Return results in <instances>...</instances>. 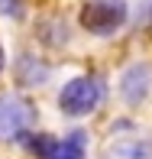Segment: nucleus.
I'll use <instances>...</instances> for the list:
<instances>
[{"label":"nucleus","instance_id":"0eeeda50","mask_svg":"<svg viewBox=\"0 0 152 159\" xmlns=\"http://www.w3.org/2000/svg\"><path fill=\"white\" fill-rule=\"evenodd\" d=\"M3 59H7V55H3V46H0V71H3Z\"/></svg>","mask_w":152,"mask_h":159},{"label":"nucleus","instance_id":"423d86ee","mask_svg":"<svg viewBox=\"0 0 152 159\" xmlns=\"http://www.w3.org/2000/svg\"><path fill=\"white\" fill-rule=\"evenodd\" d=\"M29 149H33L36 156H42V159H49V156H52V149H55V140H49L46 133H36L33 140H29Z\"/></svg>","mask_w":152,"mask_h":159},{"label":"nucleus","instance_id":"f03ea898","mask_svg":"<svg viewBox=\"0 0 152 159\" xmlns=\"http://www.w3.org/2000/svg\"><path fill=\"white\" fill-rule=\"evenodd\" d=\"M100 101V84L94 78H75L62 88V98H59V107L65 114H91Z\"/></svg>","mask_w":152,"mask_h":159},{"label":"nucleus","instance_id":"f257e3e1","mask_svg":"<svg viewBox=\"0 0 152 159\" xmlns=\"http://www.w3.org/2000/svg\"><path fill=\"white\" fill-rule=\"evenodd\" d=\"M126 20V3L123 0H91L81 10V26L94 36H110Z\"/></svg>","mask_w":152,"mask_h":159},{"label":"nucleus","instance_id":"20e7f679","mask_svg":"<svg viewBox=\"0 0 152 159\" xmlns=\"http://www.w3.org/2000/svg\"><path fill=\"white\" fill-rule=\"evenodd\" d=\"M49 159H84V133L75 130L71 136H65L62 143H55Z\"/></svg>","mask_w":152,"mask_h":159},{"label":"nucleus","instance_id":"39448f33","mask_svg":"<svg viewBox=\"0 0 152 159\" xmlns=\"http://www.w3.org/2000/svg\"><path fill=\"white\" fill-rule=\"evenodd\" d=\"M107 159H152V146L149 143H139V140H126V143L110 146Z\"/></svg>","mask_w":152,"mask_h":159},{"label":"nucleus","instance_id":"7ed1b4c3","mask_svg":"<svg viewBox=\"0 0 152 159\" xmlns=\"http://www.w3.org/2000/svg\"><path fill=\"white\" fill-rule=\"evenodd\" d=\"M26 127V104L20 98H0V140H16Z\"/></svg>","mask_w":152,"mask_h":159}]
</instances>
